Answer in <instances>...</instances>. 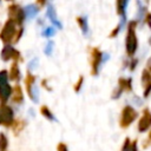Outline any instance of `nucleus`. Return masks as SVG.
<instances>
[{
  "instance_id": "nucleus-1",
  "label": "nucleus",
  "mask_w": 151,
  "mask_h": 151,
  "mask_svg": "<svg viewBox=\"0 0 151 151\" xmlns=\"http://www.w3.org/2000/svg\"><path fill=\"white\" fill-rule=\"evenodd\" d=\"M136 21L130 22L126 37V52L129 55H133L137 50V37H136Z\"/></svg>"
},
{
  "instance_id": "nucleus-2",
  "label": "nucleus",
  "mask_w": 151,
  "mask_h": 151,
  "mask_svg": "<svg viewBox=\"0 0 151 151\" xmlns=\"http://www.w3.org/2000/svg\"><path fill=\"white\" fill-rule=\"evenodd\" d=\"M15 34H17L15 22H14L12 19H8V20L5 22V25H4V27H2V29H1V32H0V39H1L6 45H8V44L12 42V40L14 39Z\"/></svg>"
},
{
  "instance_id": "nucleus-3",
  "label": "nucleus",
  "mask_w": 151,
  "mask_h": 151,
  "mask_svg": "<svg viewBox=\"0 0 151 151\" xmlns=\"http://www.w3.org/2000/svg\"><path fill=\"white\" fill-rule=\"evenodd\" d=\"M138 113L137 111L131 107V106H126L124 107L123 112H122V119H120V126L122 127H127L136 118H137Z\"/></svg>"
},
{
  "instance_id": "nucleus-4",
  "label": "nucleus",
  "mask_w": 151,
  "mask_h": 151,
  "mask_svg": "<svg viewBox=\"0 0 151 151\" xmlns=\"http://www.w3.org/2000/svg\"><path fill=\"white\" fill-rule=\"evenodd\" d=\"M8 14H9V19H12L15 24L18 25H21L24 22V19L26 18L25 17V13H24V9L19 6V5H11L8 7Z\"/></svg>"
},
{
  "instance_id": "nucleus-5",
  "label": "nucleus",
  "mask_w": 151,
  "mask_h": 151,
  "mask_svg": "<svg viewBox=\"0 0 151 151\" xmlns=\"http://www.w3.org/2000/svg\"><path fill=\"white\" fill-rule=\"evenodd\" d=\"M0 117H1V124L5 126H11L14 123V113L12 107L2 104L0 107Z\"/></svg>"
},
{
  "instance_id": "nucleus-6",
  "label": "nucleus",
  "mask_w": 151,
  "mask_h": 151,
  "mask_svg": "<svg viewBox=\"0 0 151 151\" xmlns=\"http://www.w3.org/2000/svg\"><path fill=\"white\" fill-rule=\"evenodd\" d=\"M103 53L97 48H92V52H91V65H92V74L93 76H97L98 74V71H99V66L100 64L103 63Z\"/></svg>"
},
{
  "instance_id": "nucleus-7",
  "label": "nucleus",
  "mask_w": 151,
  "mask_h": 151,
  "mask_svg": "<svg viewBox=\"0 0 151 151\" xmlns=\"http://www.w3.org/2000/svg\"><path fill=\"white\" fill-rule=\"evenodd\" d=\"M19 58H20V53L17 50H14L12 46H9V45L4 46V48L1 50V59L4 61H7L9 59H14V61L18 63Z\"/></svg>"
},
{
  "instance_id": "nucleus-8",
  "label": "nucleus",
  "mask_w": 151,
  "mask_h": 151,
  "mask_svg": "<svg viewBox=\"0 0 151 151\" xmlns=\"http://www.w3.org/2000/svg\"><path fill=\"white\" fill-rule=\"evenodd\" d=\"M151 126V113L149 112V110H144V113L139 120V125H138V130L140 132L146 131L149 127Z\"/></svg>"
},
{
  "instance_id": "nucleus-9",
  "label": "nucleus",
  "mask_w": 151,
  "mask_h": 151,
  "mask_svg": "<svg viewBox=\"0 0 151 151\" xmlns=\"http://www.w3.org/2000/svg\"><path fill=\"white\" fill-rule=\"evenodd\" d=\"M11 94H12V87L8 85V83L0 86V101L2 104H5L7 101V99L9 98Z\"/></svg>"
},
{
  "instance_id": "nucleus-10",
  "label": "nucleus",
  "mask_w": 151,
  "mask_h": 151,
  "mask_svg": "<svg viewBox=\"0 0 151 151\" xmlns=\"http://www.w3.org/2000/svg\"><path fill=\"white\" fill-rule=\"evenodd\" d=\"M47 17H48V19L52 21V24L55 25L58 28H61V27H63L61 24H60V21L57 19L55 9H54V7H53L52 5H48V6H47Z\"/></svg>"
},
{
  "instance_id": "nucleus-11",
  "label": "nucleus",
  "mask_w": 151,
  "mask_h": 151,
  "mask_svg": "<svg viewBox=\"0 0 151 151\" xmlns=\"http://www.w3.org/2000/svg\"><path fill=\"white\" fill-rule=\"evenodd\" d=\"M12 92H13V94H12V100H13V103L20 104V103L24 100V94H22L21 87H20L19 85H17L14 88H12Z\"/></svg>"
},
{
  "instance_id": "nucleus-12",
  "label": "nucleus",
  "mask_w": 151,
  "mask_h": 151,
  "mask_svg": "<svg viewBox=\"0 0 151 151\" xmlns=\"http://www.w3.org/2000/svg\"><path fill=\"white\" fill-rule=\"evenodd\" d=\"M8 76H9V78L12 80H15V81H18L20 79V71H19V66H18V63L17 61H14L12 64L11 71H9V74Z\"/></svg>"
},
{
  "instance_id": "nucleus-13",
  "label": "nucleus",
  "mask_w": 151,
  "mask_h": 151,
  "mask_svg": "<svg viewBox=\"0 0 151 151\" xmlns=\"http://www.w3.org/2000/svg\"><path fill=\"white\" fill-rule=\"evenodd\" d=\"M24 9V13H25V17L27 18H34L37 14H38V11L39 8L35 6V5H27Z\"/></svg>"
},
{
  "instance_id": "nucleus-14",
  "label": "nucleus",
  "mask_w": 151,
  "mask_h": 151,
  "mask_svg": "<svg viewBox=\"0 0 151 151\" xmlns=\"http://www.w3.org/2000/svg\"><path fill=\"white\" fill-rule=\"evenodd\" d=\"M122 151H137V142L136 140L130 142V139H126L123 145Z\"/></svg>"
},
{
  "instance_id": "nucleus-15",
  "label": "nucleus",
  "mask_w": 151,
  "mask_h": 151,
  "mask_svg": "<svg viewBox=\"0 0 151 151\" xmlns=\"http://www.w3.org/2000/svg\"><path fill=\"white\" fill-rule=\"evenodd\" d=\"M129 0H117V12L119 15H125V9Z\"/></svg>"
},
{
  "instance_id": "nucleus-16",
  "label": "nucleus",
  "mask_w": 151,
  "mask_h": 151,
  "mask_svg": "<svg viewBox=\"0 0 151 151\" xmlns=\"http://www.w3.org/2000/svg\"><path fill=\"white\" fill-rule=\"evenodd\" d=\"M132 87V84H131V79H119V88L123 91H130Z\"/></svg>"
},
{
  "instance_id": "nucleus-17",
  "label": "nucleus",
  "mask_w": 151,
  "mask_h": 151,
  "mask_svg": "<svg viewBox=\"0 0 151 151\" xmlns=\"http://www.w3.org/2000/svg\"><path fill=\"white\" fill-rule=\"evenodd\" d=\"M77 21H78V24H79V26H80V28H81L83 33H84V34H86V33H87V31H88V27H87V20H86V18H84V17H79V18H77Z\"/></svg>"
},
{
  "instance_id": "nucleus-18",
  "label": "nucleus",
  "mask_w": 151,
  "mask_h": 151,
  "mask_svg": "<svg viewBox=\"0 0 151 151\" xmlns=\"http://www.w3.org/2000/svg\"><path fill=\"white\" fill-rule=\"evenodd\" d=\"M40 112H41V114H42L44 117H46L47 119H50V120H54V116L52 114V112L50 111V109H48L47 106H41Z\"/></svg>"
},
{
  "instance_id": "nucleus-19",
  "label": "nucleus",
  "mask_w": 151,
  "mask_h": 151,
  "mask_svg": "<svg viewBox=\"0 0 151 151\" xmlns=\"http://www.w3.org/2000/svg\"><path fill=\"white\" fill-rule=\"evenodd\" d=\"M7 145H8V140H7L6 136L1 132L0 133V151H5L7 149Z\"/></svg>"
},
{
  "instance_id": "nucleus-20",
  "label": "nucleus",
  "mask_w": 151,
  "mask_h": 151,
  "mask_svg": "<svg viewBox=\"0 0 151 151\" xmlns=\"http://www.w3.org/2000/svg\"><path fill=\"white\" fill-rule=\"evenodd\" d=\"M12 125H13V131H14V133H18L20 130H22L25 123H24L22 120H17V122H14Z\"/></svg>"
},
{
  "instance_id": "nucleus-21",
  "label": "nucleus",
  "mask_w": 151,
  "mask_h": 151,
  "mask_svg": "<svg viewBox=\"0 0 151 151\" xmlns=\"http://www.w3.org/2000/svg\"><path fill=\"white\" fill-rule=\"evenodd\" d=\"M7 79H8V73H7V71H5V70L0 71V86L7 84Z\"/></svg>"
},
{
  "instance_id": "nucleus-22",
  "label": "nucleus",
  "mask_w": 151,
  "mask_h": 151,
  "mask_svg": "<svg viewBox=\"0 0 151 151\" xmlns=\"http://www.w3.org/2000/svg\"><path fill=\"white\" fill-rule=\"evenodd\" d=\"M42 35H44V37H52V35H54V28L47 27V28L42 32Z\"/></svg>"
},
{
  "instance_id": "nucleus-23",
  "label": "nucleus",
  "mask_w": 151,
  "mask_h": 151,
  "mask_svg": "<svg viewBox=\"0 0 151 151\" xmlns=\"http://www.w3.org/2000/svg\"><path fill=\"white\" fill-rule=\"evenodd\" d=\"M52 50H53V41H48L47 45H46V47H45V53L47 55H50L51 52H52Z\"/></svg>"
},
{
  "instance_id": "nucleus-24",
  "label": "nucleus",
  "mask_w": 151,
  "mask_h": 151,
  "mask_svg": "<svg viewBox=\"0 0 151 151\" xmlns=\"http://www.w3.org/2000/svg\"><path fill=\"white\" fill-rule=\"evenodd\" d=\"M57 151H68V150H67V146L64 143H59L58 146H57Z\"/></svg>"
},
{
  "instance_id": "nucleus-25",
  "label": "nucleus",
  "mask_w": 151,
  "mask_h": 151,
  "mask_svg": "<svg viewBox=\"0 0 151 151\" xmlns=\"http://www.w3.org/2000/svg\"><path fill=\"white\" fill-rule=\"evenodd\" d=\"M81 84H83V77H80V78H79L78 83H77V84H76V86H74V91H76V92H78V91L80 90V87H81Z\"/></svg>"
},
{
  "instance_id": "nucleus-26",
  "label": "nucleus",
  "mask_w": 151,
  "mask_h": 151,
  "mask_svg": "<svg viewBox=\"0 0 151 151\" xmlns=\"http://www.w3.org/2000/svg\"><path fill=\"white\" fill-rule=\"evenodd\" d=\"M145 20H146L147 25H149V26L151 27V14H147V15H146V19H145Z\"/></svg>"
},
{
  "instance_id": "nucleus-27",
  "label": "nucleus",
  "mask_w": 151,
  "mask_h": 151,
  "mask_svg": "<svg viewBox=\"0 0 151 151\" xmlns=\"http://www.w3.org/2000/svg\"><path fill=\"white\" fill-rule=\"evenodd\" d=\"M35 66H37V59L32 60V63L29 64V66H28V67H29V68H32V67H35Z\"/></svg>"
},
{
  "instance_id": "nucleus-28",
  "label": "nucleus",
  "mask_w": 151,
  "mask_h": 151,
  "mask_svg": "<svg viewBox=\"0 0 151 151\" xmlns=\"http://www.w3.org/2000/svg\"><path fill=\"white\" fill-rule=\"evenodd\" d=\"M46 1H47V0H37V4L40 5V6H44V5L46 4Z\"/></svg>"
},
{
  "instance_id": "nucleus-29",
  "label": "nucleus",
  "mask_w": 151,
  "mask_h": 151,
  "mask_svg": "<svg viewBox=\"0 0 151 151\" xmlns=\"http://www.w3.org/2000/svg\"><path fill=\"white\" fill-rule=\"evenodd\" d=\"M147 67L151 70V58L149 59V61H147ZM149 72H151V71H149Z\"/></svg>"
},
{
  "instance_id": "nucleus-30",
  "label": "nucleus",
  "mask_w": 151,
  "mask_h": 151,
  "mask_svg": "<svg viewBox=\"0 0 151 151\" xmlns=\"http://www.w3.org/2000/svg\"><path fill=\"white\" fill-rule=\"evenodd\" d=\"M149 44H150V45H151V38H150V40H149Z\"/></svg>"
},
{
  "instance_id": "nucleus-31",
  "label": "nucleus",
  "mask_w": 151,
  "mask_h": 151,
  "mask_svg": "<svg viewBox=\"0 0 151 151\" xmlns=\"http://www.w3.org/2000/svg\"><path fill=\"white\" fill-rule=\"evenodd\" d=\"M0 124H1V117H0Z\"/></svg>"
},
{
  "instance_id": "nucleus-32",
  "label": "nucleus",
  "mask_w": 151,
  "mask_h": 151,
  "mask_svg": "<svg viewBox=\"0 0 151 151\" xmlns=\"http://www.w3.org/2000/svg\"><path fill=\"white\" fill-rule=\"evenodd\" d=\"M150 139H151V132H150Z\"/></svg>"
},
{
  "instance_id": "nucleus-33",
  "label": "nucleus",
  "mask_w": 151,
  "mask_h": 151,
  "mask_svg": "<svg viewBox=\"0 0 151 151\" xmlns=\"http://www.w3.org/2000/svg\"><path fill=\"white\" fill-rule=\"evenodd\" d=\"M8 1H9V0H8Z\"/></svg>"
}]
</instances>
